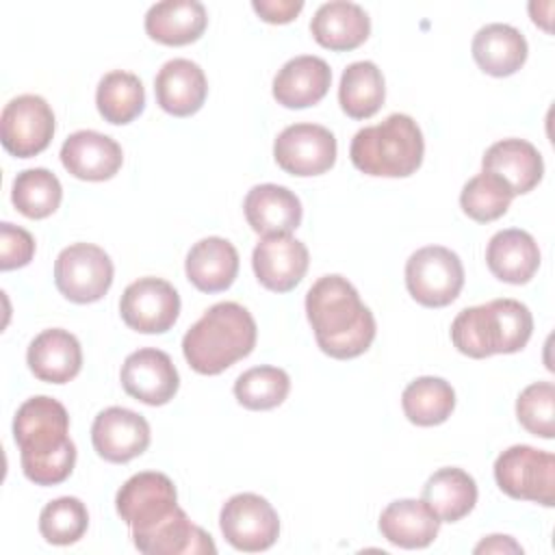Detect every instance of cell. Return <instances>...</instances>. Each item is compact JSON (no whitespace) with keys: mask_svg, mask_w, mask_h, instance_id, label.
Instances as JSON below:
<instances>
[{"mask_svg":"<svg viewBox=\"0 0 555 555\" xmlns=\"http://www.w3.org/2000/svg\"><path fill=\"white\" fill-rule=\"evenodd\" d=\"M69 414L52 397L26 399L13 418V438L20 447L24 475L37 486L65 481L76 464V444L69 438Z\"/></svg>","mask_w":555,"mask_h":555,"instance_id":"obj_1","label":"cell"},{"mask_svg":"<svg viewBox=\"0 0 555 555\" xmlns=\"http://www.w3.org/2000/svg\"><path fill=\"white\" fill-rule=\"evenodd\" d=\"M306 314L317 345L336 360L362 356L375 338V317L343 275H323L306 293Z\"/></svg>","mask_w":555,"mask_h":555,"instance_id":"obj_2","label":"cell"},{"mask_svg":"<svg viewBox=\"0 0 555 555\" xmlns=\"http://www.w3.org/2000/svg\"><path fill=\"white\" fill-rule=\"evenodd\" d=\"M256 334V321L247 308L221 301L186 330L182 353L195 373L219 375L254 351Z\"/></svg>","mask_w":555,"mask_h":555,"instance_id":"obj_3","label":"cell"},{"mask_svg":"<svg viewBox=\"0 0 555 555\" xmlns=\"http://www.w3.org/2000/svg\"><path fill=\"white\" fill-rule=\"evenodd\" d=\"M533 332V317L518 299H492L464 308L451 323L453 347L468 358L520 351Z\"/></svg>","mask_w":555,"mask_h":555,"instance_id":"obj_4","label":"cell"},{"mask_svg":"<svg viewBox=\"0 0 555 555\" xmlns=\"http://www.w3.org/2000/svg\"><path fill=\"white\" fill-rule=\"evenodd\" d=\"M423 154V132L418 124L403 113H392L382 124L358 130L349 147L353 167L377 178L412 176L421 167Z\"/></svg>","mask_w":555,"mask_h":555,"instance_id":"obj_5","label":"cell"},{"mask_svg":"<svg viewBox=\"0 0 555 555\" xmlns=\"http://www.w3.org/2000/svg\"><path fill=\"white\" fill-rule=\"evenodd\" d=\"M496 486L512 499L555 505V455L529 444L505 449L494 462Z\"/></svg>","mask_w":555,"mask_h":555,"instance_id":"obj_6","label":"cell"},{"mask_svg":"<svg viewBox=\"0 0 555 555\" xmlns=\"http://www.w3.org/2000/svg\"><path fill=\"white\" fill-rule=\"evenodd\" d=\"M405 286L421 306H449L464 286V267L460 256L442 245L416 249L405 262Z\"/></svg>","mask_w":555,"mask_h":555,"instance_id":"obj_7","label":"cell"},{"mask_svg":"<svg viewBox=\"0 0 555 555\" xmlns=\"http://www.w3.org/2000/svg\"><path fill=\"white\" fill-rule=\"evenodd\" d=\"M115 507L130 527L132 540L154 529L178 509V492L173 481L156 470L132 475L117 492Z\"/></svg>","mask_w":555,"mask_h":555,"instance_id":"obj_8","label":"cell"},{"mask_svg":"<svg viewBox=\"0 0 555 555\" xmlns=\"http://www.w3.org/2000/svg\"><path fill=\"white\" fill-rule=\"evenodd\" d=\"M113 260L93 243H74L65 247L54 262V284L63 297L74 304H93L102 299L113 284Z\"/></svg>","mask_w":555,"mask_h":555,"instance_id":"obj_9","label":"cell"},{"mask_svg":"<svg viewBox=\"0 0 555 555\" xmlns=\"http://www.w3.org/2000/svg\"><path fill=\"white\" fill-rule=\"evenodd\" d=\"M223 538L238 551L258 553L273 546L280 535V518L273 505L254 492L230 496L219 514Z\"/></svg>","mask_w":555,"mask_h":555,"instance_id":"obj_10","label":"cell"},{"mask_svg":"<svg viewBox=\"0 0 555 555\" xmlns=\"http://www.w3.org/2000/svg\"><path fill=\"white\" fill-rule=\"evenodd\" d=\"M54 137V113L35 93H24L4 104L0 115V139L9 154L30 158L43 152Z\"/></svg>","mask_w":555,"mask_h":555,"instance_id":"obj_11","label":"cell"},{"mask_svg":"<svg viewBox=\"0 0 555 555\" xmlns=\"http://www.w3.org/2000/svg\"><path fill=\"white\" fill-rule=\"evenodd\" d=\"M119 312L128 327L141 334H163L180 314V295L163 278H139L126 286Z\"/></svg>","mask_w":555,"mask_h":555,"instance_id":"obj_12","label":"cell"},{"mask_svg":"<svg viewBox=\"0 0 555 555\" xmlns=\"http://www.w3.org/2000/svg\"><path fill=\"white\" fill-rule=\"evenodd\" d=\"M273 156L291 176H321L336 163V137L319 124H293L278 134Z\"/></svg>","mask_w":555,"mask_h":555,"instance_id":"obj_13","label":"cell"},{"mask_svg":"<svg viewBox=\"0 0 555 555\" xmlns=\"http://www.w3.org/2000/svg\"><path fill=\"white\" fill-rule=\"evenodd\" d=\"M119 379L132 399L147 405L169 403L180 386V375L171 358L154 347L130 353L121 364Z\"/></svg>","mask_w":555,"mask_h":555,"instance_id":"obj_14","label":"cell"},{"mask_svg":"<svg viewBox=\"0 0 555 555\" xmlns=\"http://www.w3.org/2000/svg\"><path fill=\"white\" fill-rule=\"evenodd\" d=\"M308 262V247L293 234L262 236L251 254L258 282L273 293L293 291L304 280Z\"/></svg>","mask_w":555,"mask_h":555,"instance_id":"obj_15","label":"cell"},{"mask_svg":"<svg viewBox=\"0 0 555 555\" xmlns=\"http://www.w3.org/2000/svg\"><path fill=\"white\" fill-rule=\"evenodd\" d=\"M91 442L106 462L126 464L147 449L150 425L141 414L113 405L93 418Z\"/></svg>","mask_w":555,"mask_h":555,"instance_id":"obj_16","label":"cell"},{"mask_svg":"<svg viewBox=\"0 0 555 555\" xmlns=\"http://www.w3.org/2000/svg\"><path fill=\"white\" fill-rule=\"evenodd\" d=\"M61 163L78 180L102 182L119 171L124 152L108 134L98 130H78L63 141Z\"/></svg>","mask_w":555,"mask_h":555,"instance_id":"obj_17","label":"cell"},{"mask_svg":"<svg viewBox=\"0 0 555 555\" xmlns=\"http://www.w3.org/2000/svg\"><path fill=\"white\" fill-rule=\"evenodd\" d=\"M158 106L173 117L195 115L208 93L204 69L189 59L167 61L154 80Z\"/></svg>","mask_w":555,"mask_h":555,"instance_id":"obj_18","label":"cell"},{"mask_svg":"<svg viewBox=\"0 0 555 555\" xmlns=\"http://www.w3.org/2000/svg\"><path fill=\"white\" fill-rule=\"evenodd\" d=\"M26 362L37 379L48 384H67L80 373L82 349L72 332L52 327L33 338L26 351Z\"/></svg>","mask_w":555,"mask_h":555,"instance_id":"obj_19","label":"cell"},{"mask_svg":"<svg viewBox=\"0 0 555 555\" xmlns=\"http://www.w3.org/2000/svg\"><path fill=\"white\" fill-rule=\"evenodd\" d=\"M330 65L312 54H301L282 65L273 78V98L286 108H308L321 102L330 89Z\"/></svg>","mask_w":555,"mask_h":555,"instance_id":"obj_20","label":"cell"},{"mask_svg":"<svg viewBox=\"0 0 555 555\" xmlns=\"http://www.w3.org/2000/svg\"><path fill=\"white\" fill-rule=\"evenodd\" d=\"M245 219L256 234H291L301 223L299 197L280 184H256L243 202Z\"/></svg>","mask_w":555,"mask_h":555,"instance_id":"obj_21","label":"cell"},{"mask_svg":"<svg viewBox=\"0 0 555 555\" xmlns=\"http://www.w3.org/2000/svg\"><path fill=\"white\" fill-rule=\"evenodd\" d=\"M481 167L488 173L499 176L514 195L529 193L544 173V163L538 147L525 139H503L492 143L483 158Z\"/></svg>","mask_w":555,"mask_h":555,"instance_id":"obj_22","label":"cell"},{"mask_svg":"<svg viewBox=\"0 0 555 555\" xmlns=\"http://www.w3.org/2000/svg\"><path fill=\"white\" fill-rule=\"evenodd\" d=\"M310 33L319 46L336 52H347L369 39L371 20L360 4L334 0L317 9L310 20Z\"/></svg>","mask_w":555,"mask_h":555,"instance_id":"obj_23","label":"cell"},{"mask_svg":"<svg viewBox=\"0 0 555 555\" xmlns=\"http://www.w3.org/2000/svg\"><path fill=\"white\" fill-rule=\"evenodd\" d=\"M189 282L202 293H219L232 286L238 273V251L221 236L197 241L184 260Z\"/></svg>","mask_w":555,"mask_h":555,"instance_id":"obj_24","label":"cell"},{"mask_svg":"<svg viewBox=\"0 0 555 555\" xmlns=\"http://www.w3.org/2000/svg\"><path fill=\"white\" fill-rule=\"evenodd\" d=\"M486 262L494 278L507 284H527L540 267L535 238L518 228L496 232L486 247Z\"/></svg>","mask_w":555,"mask_h":555,"instance_id":"obj_25","label":"cell"},{"mask_svg":"<svg viewBox=\"0 0 555 555\" xmlns=\"http://www.w3.org/2000/svg\"><path fill=\"white\" fill-rule=\"evenodd\" d=\"M208 24V15L197 0L156 2L145 13V33L165 46H186L197 41Z\"/></svg>","mask_w":555,"mask_h":555,"instance_id":"obj_26","label":"cell"},{"mask_svg":"<svg viewBox=\"0 0 555 555\" xmlns=\"http://www.w3.org/2000/svg\"><path fill=\"white\" fill-rule=\"evenodd\" d=\"M473 59L490 76L503 78L516 74L527 61V39L509 24H486L473 37Z\"/></svg>","mask_w":555,"mask_h":555,"instance_id":"obj_27","label":"cell"},{"mask_svg":"<svg viewBox=\"0 0 555 555\" xmlns=\"http://www.w3.org/2000/svg\"><path fill=\"white\" fill-rule=\"evenodd\" d=\"M440 529V520L429 512L423 501L399 499L386 505L379 514L382 535L401 548H425L429 546Z\"/></svg>","mask_w":555,"mask_h":555,"instance_id":"obj_28","label":"cell"},{"mask_svg":"<svg viewBox=\"0 0 555 555\" xmlns=\"http://www.w3.org/2000/svg\"><path fill=\"white\" fill-rule=\"evenodd\" d=\"M134 546L145 555H199L217 553L210 535L191 522L186 512L178 507L171 516L158 522L147 533L132 540Z\"/></svg>","mask_w":555,"mask_h":555,"instance_id":"obj_29","label":"cell"},{"mask_svg":"<svg viewBox=\"0 0 555 555\" xmlns=\"http://www.w3.org/2000/svg\"><path fill=\"white\" fill-rule=\"evenodd\" d=\"M421 501L440 522H457L475 507L477 483L466 470L444 466L425 481Z\"/></svg>","mask_w":555,"mask_h":555,"instance_id":"obj_30","label":"cell"},{"mask_svg":"<svg viewBox=\"0 0 555 555\" xmlns=\"http://www.w3.org/2000/svg\"><path fill=\"white\" fill-rule=\"evenodd\" d=\"M386 98L382 69L373 61H356L347 65L338 85L340 108L351 119L373 117Z\"/></svg>","mask_w":555,"mask_h":555,"instance_id":"obj_31","label":"cell"},{"mask_svg":"<svg viewBox=\"0 0 555 555\" xmlns=\"http://www.w3.org/2000/svg\"><path fill=\"white\" fill-rule=\"evenodd\" d=\"M401 405L410 423L418 427H434L451 416L455 408V390L442 377H416L405 386Z\"/></svg>","mask_w":555,"mask_h":555,"instance_id":"obj_32","label":"cell"},{"mask_svg":"<svg viewBox=\"0 0 555 555\" xmlns=\"http://www.w3.org/2000/svg\"><path fill=\"white\" fill-rule=\"evenodd\" d=\"M95 106L104 121L124 126L141 115L145 106V89L137 74L132 72H108L98 82Z\"/></svg>","mask_w":555,"mask_h":555,"instance_id":"obj_33","label":"cell"},{"mask_svg":"<svg viewBox=\"0 0 555 555\" xmlns=\"http://www.w3.org/2000/svg\"><path fill=\"white\" fill-rule=\"evenodd\" d=\"M63 197L59 178L46 167L24 169L13 180L11 202L28 219L50 217Z\"/></svg>","mask_w":555,"mask_h":555,"instance_id":"obj_34","label":"cell"},{"mask_svg":"<svg viewBox=\"0 0 555 555\" xmlns=\"http://www.w3.org/2000/svg\"><path fill=\"white\" fill-rule=\"evenodd\" d=\"M291 390V377L278 366H254L234 382V397L247 410L278 408Z\"/></svg>","mask_w":555,"mask_h":555,"instance_id":"obj_35","label":"cell"},{"mask_svg":"<svg viewBox=\"0 0 555 555\" xmlns=\"http://www.w3.org/2000/svg\"><path fill=\"white\" fill-rule=\"evenodd\" d=\"M512 199H514L512 189L499 176L488 171L473 176L460 193L462 210L479 223H488L503 217Z\"/></svg>","mask_w":555,"mask_h":555,"instance_id":"obj_36","label":"cell"},{"mask_svg":"<svg viewBox=\"0 0 555 555\" xmlns=\"http://www.w3.org/2000/svg\"><path fill=\"white\" fill-rule=\"evenodd\" d=\"M89 527V512L76 496H59L43 505L39 514V531L46 542L67 546L78 542Z\"/></svg>","mask_w":555,"mask_h":555,"instance_id":"obj_37","label":"cell"},{"mask_svg":"<svg viewBox=\"0 0 555 555\" xmlns=\"http://www.w3.org/2000/svg\"><path fill=\"white\" fill-rule=\"evenodd\" d=\"M516 416L529 434L551 440L555 436V386L551 382L529 384L516 399Z\"/></svg>","mask_w":555,"mask_h":555,"instance_id":"obj_38","label":"cell"},{"mask_svg":"<svg viewBox=\"0 0 555 555\" xmlns=\"http://www.w3.org/2000/svg\"><path fill=\"white\" fill-rule=\"evenodd\" d=\"M35 256V238L28 230L9 221L0 223V269L26 267Z\"/></svg>","mask_w":555,"mask_h":555,"instance_id":"obj_39","label":"cell"},{"mask_svg":"<svg viewBox=\"0 0 555 555\" xmlns=\"http://www.w3.org/2000/svg\"><path fill=\"white\" fill-rule=\"evenodd\" d=\"M254 11L269 24H288L304 9L301 0H254Z\"/></svg>","mask_w":555,"mask_h":555,"instance_id":"obj_40","label":"cell"},{"mask_svg":"<svg viewBox=\"0 0 555 555\" xmlns=\"http://www.w3.org/2000/svg\"><path fill=\"white\" fill-rule=\"evenodd\" d=\"M475 553H522V546L509 535H488L475 546Z\"/></svg>","mask_w":555,"mask_h":555,"instance_id":"obj_41","label":"cell"}]
</instances>
